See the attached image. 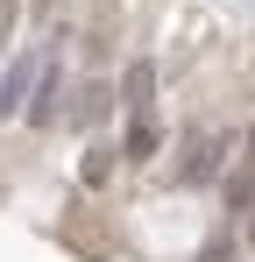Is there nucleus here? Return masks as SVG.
I'll use <instances>...</instances> for the list:
<instances>
[{"label": "nucleus", "instance_id": "nucleus-1", "mask_svg": "<svg viewBox=\"0 0 255 262\" xmlns=\"http://www.w3.org/2000/svg\"><path fill=\"white\" fill-rule=\"evenodd\" d=\"M227 156H241V149H234V128H206L199 142H192V156L177 163V184H192V191L213 184V177L227 170Z\"/></svg>", "mask_w": 255, "mask_h": 262}, {"label": "nucleus", "instance_id": "nucleus-2", "mask_svg": "<svg viewBox=\"0 0 255 262\" xmlns=\"http://www.w3.org/2000/svg\"><path fill=\"white\" fill-rule=\"evenodd\" d=\"M42 57H50V50H22V57L0 71V121H22V114H29L36 78H42Z\"/></svg>", "mask_w": 255, "mask_h": 262}, {"label": "nucleus", "instance_id": "nucleus-3", "mask_svg": "<svg viewBox=\"0 0 255 262\" xmlns=\"http://www.w3.org/2000/svg\"><path fill=\"white\" fill-rule=\"evenodd\" d=\"M57 114H64V71H57V57H42V78H36V99H29V128H57Z\"/></svg>", "mask_w": 255, "mask_h": 262}, {"label": "nucleus", "instance_id": "nucleus-4", "mask_svg": "<svg viewBox=\"0 0 255 262\" xmlns=\"http://www.w3.org/2000/svg\"><path fill=\"white\" fill-rule=\"evenodd\" d=\"M121 99H128V114H156V57H128Z\"/></svg>", "mask_w": 255, "mask_h": 262}, {"label": "nucleus", "instance_id": "nucleus-5", "mask_svg": "<svg viewBox=\"0 0 255 262\" xmlns=\"http://www.w3.org/2000/svg\"><path fill=\"white\" fill-rule=\"evenodd\" d=\"M156 149H163V128H156L149 114H135V121H128V142H121V163H149Z\"/></svg>", "mask_w": 255, "mask_h": 262}, {"label": "nucleus", "instance_id": "nucleus-6", "mask_svg": "<svg viewBox=\"0 0 255 262\" xmlns=\"http://www.w3.org/2000/svg\"><path fill=\"white\" fill-rule=\"evenodd\" d=\"M107 106H114V85H99V78H92L85 99H78V128H99V121H107Z\"/></svg>", "mask_w": 255, "mask_h": 262}, {"label": "nucleus", "instance_id": "nucleus-7", "mask_svg": "<svg viewBox=\"0 0 255 262\" xmlns=\"http://www.w3.org/2000/svg\"><path fill=\"white\" fill-rule=\"evenodd\" d=\"M107 170H114V163H107V149H92V156H85V184H107Z\"/></svg>", "mask_w": 255, "mask_h": 262}, {"label": "nucleus", "instance_id": "nucleus-8", "mask_svg": "<svg viewBox=\"0 0 255 262\" xmlns=\"http://www.w3.org/2000/svg\"><path fill=\"white\" fill-rule=\"evenodd\" d=\"M241 177H255V121H248V142H241Z\"/></svg>", "mask_w": 255, "mask_h": 262}, {"label": "nucleus", "instance_id": "nucleus-9", "mask_svg": "<svg viewBox=\"0 0 255 262\" xmlns=\"http://www.w3.org/2000/svg\"><path fill=\"white\" fill-rule=\"evenodd\" d=\"M7 29H14V0H0V36H7Z\"/></svg>", "mask_w": 255, "mask_h": 262}, {"label": "nucleus", "instance_id": "nucleus-10", "mask_svg": "<svg viewBox=\"0 0 255 262\" xmlns=\"http://www.w3.org/2000/svg\"><path fill=\"white\" fill-rule=\"evenodd\" d=\"M248 234H255V220H248Z\"/></svg>", "mask_w": 255, "mask_h": 262}]
</instances>
